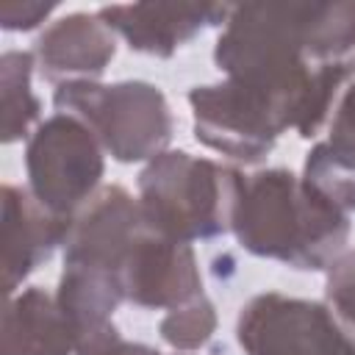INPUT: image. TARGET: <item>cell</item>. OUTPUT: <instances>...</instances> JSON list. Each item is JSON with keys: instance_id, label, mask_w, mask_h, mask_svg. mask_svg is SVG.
I'll return each mask as SVG.
<instances>
[{"instance_id": "cell-1", "label": "cell", "mask_w": 355, "mask_h": 355, "mask_svg": "<svg viewBox=\"0 0 355 355\" xmlns=\"http://www.w3.org/2000/svg\"><path fill=\"white\" fill-rule=\"evenodd\" d=\"M230 225L241 247L297 269H322L349 230L341 208L286 169L239 175Z\"/></svg>"}, {"instance_id": "cell-2", "label": "cell", "mask_w": 355, "mask_h": 355, "mask_svg": "<svg viewBox=\"0 0 355 355\" xmlns=\"http://www.w3.org/2000/svg\"><path fill=\"white\" fill-rule=\"evenodd\" d=\"M147 225L180 244L222 233L233 219L239 175L189 153H166L141 172Z\"/></svg>"}, {"instance_id": "cell-3", "label": "cell", "mask_w": 355, "mask_h": 355, "mask_svg": "<svg viewBox=\"0 0 355 355\" xmlns=\"http://www.w3.org/2000/svg\"><path fill=\"white\" fill-rule=\"evenodd\" d=\"M55 105L80 114L89 130L119 161L155 155L169 141V108L161 92L147 83H64L55 92Z\"/></svg>"}, {"instance_id": "cell-4", "label": "cell", "mask_w": 355, "mask_h": 355, "mask_svg": "<svg viewBox=\"0 0 355 355\" xmlns=\"http://www.w3.org/2000/svg\"><path fill=\"white\" fill-rule=\"evenodd\" d=\"M239 341L250 355H355V341L324 305L280 294L241 308Z\"/></svg>"}, {"instance_id": "cell-5", "label": "cell", "mask_w": 355, "mask_h": 355, "mask_svg": "<svg viewBox=\"0 0 355 355\" xmlns=\"http://www.w3.org/2000/svg\"><path fill=\"white\" fill-rule=\"evenodd\" d=\"M33 197L55 216H69L103 175L94 133L69 116L44 122L28 147Z\"/></svg>"}, {"instance_id": "cell-6", "label": "cell", "mask_w": 355, "mask_h": 355, "mask_svg": "<svg viewBox=\"0 0 355 355\" xmlns=\"http://www.w3.org/2000/svg\"><path fill=\"white\" fill-rule=\"evenodd\" d=\"M197 139L241 161H258L280 133L269 114L236 83L191 92Z\"/></svg>"}, {"instance_id": "cell-7", "label": "cell", "mask_w": 355, "mask_h": 355, "mask_svg": "<svg viewBox=\"0 0 355 355\" xmlns=\"http://www.w3.org/2000/svg\"><path fill=\"white\" fill-rule=\"evenodd\" d=\"M119 283L125 297L147 308L194 300L200 288L189 244L172 241L155 233L150 225H144L130 244L119 269Z\"/></svg>"}, {"instance_id": "cell-8", "label": "cell", "mask_w": 355, "mask_h": 355, "mask_svg": "<svg viewBox=\"0 0 355 355\" xmlns=\"http://www.w3.org/2000/svg\"><path fill=\"white\" fill-rule=\"evenodd\" d=\"M6 197V288L14 291L50 250L69 233V225L44 208L33 194L14 186L3 189Z\"/></svg>"}, {"instance_id": "cell-9", "label": "cell", "mask_w": 355, "mask_h": 355, "mask_svg": "<svg viewBox=\"0 0 355 355\" xmlns=\"http://www.w3.org/2000/svg\"><path fill=\"white\" fill-rule=\"evenodd\" d=\"M78 333L61 305L42 291H25L6 311L3 355H69Z\"/></svg>"}, {"instance_id": "cell-10", "label": "cell", "mask_w": 355, "mask_h": 355, "mask_svg": "<svg viewBox=\"0 0 355 355\" xmlns=\"http://www.w3.org/2000/svg\"><path fill=\"white\" fill-rule=\"evenodd\" d=\"M164 330V338L172 341L175 347H197V344H205L211 330H214V313H211V305L202 300V297H194L191 305L186 308H175V313L169 319H164L161 324Z\"/></svg>"}, {"instance_id": "cell-11", "label": "cell", "mask_w": 355, "mask_h": 355, "mask_svg": "<svg viewBox=\"0 0 355 355\" xmlns=\"http://www.w3.org/2000/svg\"><path fill=\"white\" fill-rule=\"evenodd\" d=\"M75 349H78V355H158L150 347L122 341L116 336V330L108 327V324H100V327L86 330L83 336H78Z\"/></svg>"}, {"instance_id": "cell-12", "label": "cell", "mask_w": 355, "mask_h": 355, "mask_svg": "<svg viewBox=\"0 0 355 355\" xmlns=\"http://www.w3.org/2000/svg\"><path fill=\"white\" fill-rule=\"evenodd\" d=\"M327 294L336 311L355 327V250L336 263L327 283Z\"/></svg>"}]
</instances>
